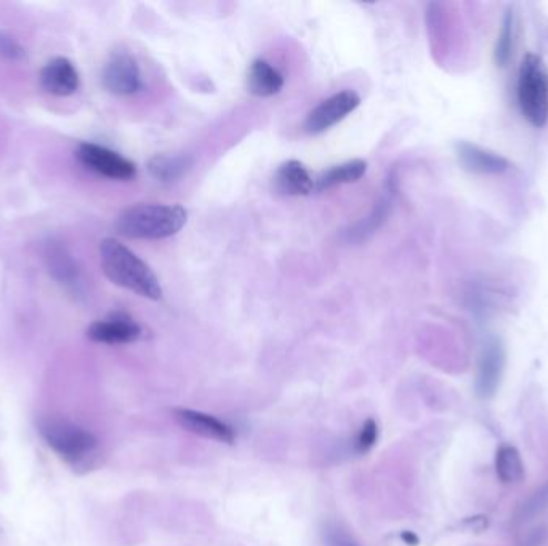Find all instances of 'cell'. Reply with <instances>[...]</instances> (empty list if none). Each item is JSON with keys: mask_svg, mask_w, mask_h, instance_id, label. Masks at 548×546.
<instances>
[{"mask_svg": "<svg viewBox=\"0 0 548 546\" xmlns=\"http://www.w3.org/2000/svg\"><path fill=\"white\" fill-rule=\"evenodd\" d=\"M276 189L288 196H307L315 191V180L299 160L284 162L274 175Z\"/></svg>", "mask_w": 548, "mask_h": 546, "instance_id": "4fadbf2b", "label": "cell"}, {"mask_svg": "<svg viewBox=\"0 0 548 546\" xmlns=\"http://www.w3.org/2000/svg\"><path fill=\"white\" fill-rule=\"evenodd\" d=\"M193 160L189 156H170L157 154L147 162V172L154 180L161 183H172L181 178L191 168Z\"/></svg>", "mask_w": 548, "mask_h": 546, "instance_id": "2e32d148", "label": "cell"}, {"mask_svg": "<svg viewBox=\"0 0 548 546\" xmlns=\"http://www.w3.org/2000/svg\"><path fill=\"white\" fill-rule=\"evenodd\" d=\"M79 84V73L67 58L58 56L42 67L41 86L48 94L69 96L77 92Z\"/></svg>", "mask_w": 548, "mask_h": 546, "instance_id": "8fae6325", "label": "cell"}, {"mask_svg": "<svg viewBox=\"0 0 548 546\" xmlns=\"http://www.w3.org/2000/svg\"><path fill=\"white\" fill-rule=\"evenodd\" d=\"M248 87L249 92L255 96L268 98L281 92V88L284 87V77L268 61L255 60L249 67Z\"/></svg>", "mask_w": 548, "mask_h": 546, "instance_id": "5bb4252c", "label": "cell"}, {"mask_svg": "<svg viewBox=\"0 0 548 546\" xmlns=\"http://www.w3.org/2000/svg\"><path fill=\"white\" fill-rule=\"evenodd\" d=\"M187 220L181 206L137 204L119 215L116 229L128 239H166L181 231Z\"/></svg>", "mask_w": 548, "mask_h": 546, "instance_id": "7a4b0ae2", "label": "cell"}, {"mask_svg": "<svg viewBox=\"0 0 548 546\" xmlns=\"http://www.w3.org/2000/svg\"><path fill=\"white\" fill-rule=\"evenodd\" d=\"M0 55L7 60H21L25 56V48L14 37L0 31Z\"/></svg>", "mask_w": 548, "mask_h": 546, "instance_id": "7402d4cb", "label": "cell"}, {"mask_svg": "<svg viewBox=\"0 0 548 546\" xmlns=\"http://www.w3.org/2000/svg\"><path fill=\"white\" fill-rule=\"evenodd\" d=\"M48 268L60 284L65 286H76L79 282V273L77 268L71 260V257L65 252L61 247H48L47 252Z\"/></svg>", "mask_w": 548, "mask_h": 546, "instance_id": "ac0fdd59", "label": "cell"}, {"mask_svg": "<svg viewBox=\"0 0 548 546\" xmlns=\"http://www.w3.org/2000/svg\"><path fill=\"white\" fill-rule=\"evenodd\" d=\"M174 417L181 428L206 440H218L223 444H233L236 440L233 428L208 413L196 412L189 409H175Z\"/></svg>", "mask_w": 548, "mask_h": 546, "instance_id": "9c48e42d", "label": "cell"}, {"mask_svg": "<svg viewBox=\"0 0 548 546\" xmlns=\"http://www.w3.org/2000/svg\"><path fill=\"white\" fill-rule=\"evenodd\" d=\"M39 428L48 447L58 453L61 459L71 463H79L87 459L98 447V440L94 434L67 420H46Z\"/></svg>", "mask_w": 548, "mask_h": 546, "instance_id": "277c9868", "label": "cell"}, {"mask_svg": "<svg viewBox=\"0 0 548 546\" xmlns=\"http://www.w3.org/2000/svg\"><path fill=\"white\" fill-rule=\"evenodd\" d=\"M76 156L82 166L87 167L88 170L111 180L128 181L135 178L137 175L134 162L100 145L82 143L77 147Z\"/></svg>", "mask_w": 548, "mask_h": 546, "instance_id": "5b68a950", "label": "cell"}, {"mask_svg": "<svg viewBox=\"0 0 548 546\" xmlns=\"http://www.w3.org/2000/svg\"><path fill=\"white\" fill-rule=\"evenodd\" d=\"M379 440V425L372 419L366 420L360 433L356 434L355 450L358 453H368Z\"/></svg>", "mask_w": 548, "mask_h": 546, "instance_id": "44dd1931", "label": "cell"}, {"mask_svg": "<svg viewBox=\"0 0 548 546\" xmlns=\"http://www.w3.org/2000/svg\"><path fill=\"white\" fill-rule=\"evenodd\" d=\"M518 106L533 127H543L548 120V73L537 55H526L518 73Z\"/></svg>", "mask_w": 548, "mask_h": 546, "instance_id": "3957f363", "label": "cell"}, {"mask_svg": "<svg viewBox=\"0 0 548 546\" xmlns=\"http://www.w3.org/2000/svg\"><path fill=\"white\" fill-rule=\"evenodd\" d=\"M368 170V162L362 159L348 160L340 166L330 167L326 172H322L318 180H315L316 191H324L330 187L348 185L361 180Z\"/></svg>", "mask_w": 548, "mask_h": 546, "instance_id": "9a60e30c", "label": "cell"}, {"mask_svg": "<svg viewBox=\"0 0 548 546\" xmlns=\"http://www.w3.org/2000/svg\"><path fill=\"white\" fill-rule=\"evenodd\" d=\"M455 151L461 166L472 174L499 175L510 168V162L503 156L472 143H459Z\"/></svg>", "mask_w": 548, "mask_h": 546, "instance_id": "7c38bea8", "label": "cell"}, {"mask_svg": "<svg viewBox=\"0 0 548 546\" xmlns=\"http://www.w3.org/2000/svg\"><path fill=\"white\" fill-rule=\"evenodd\" d=\"M548 503V484L542 487L539 492L534 493V497H531L528 505L524 507V514H535L542 508H545Z\"/></svg>", "mask_w": 548, "mask_h": 546, "instance_id": "cb8c5ba5", "label": "cell"}, {"mask_svg": "<svg viewBox=\"0 0 548 546\" xmlns=\"http://www.w3.org/2000/svg\"><path fill=\"white\" fill-rule=\"evenodd\" d=\"M103 87L117 96L134 95L141 88L138 63L128 54H116L109 58L101 76Z\"/></svg>", "mask_w": 548, "mask_h": 546, "instance_id": "52a82bcc", "label": "cell"}, {"mask_svg": "<svg viewBox=\"0 0 548 546\" xmlns=\"http://www.w3.org/2000/svg\"><path fill=\"white\" fill-rule=\"evenodd\" d=\"M390 204H391V194H385L381 197V202L375 207L374 212L370 214L368 220L364 221V223H360L358 228H355L353 231H350V236H356V238L362 239V238H366L369 234L374 233L375 229L381 227L383 220L387 218Z\"/></svg>", "mask_w": 548, "mask_h": 546, "instance_id": "ffe728a7", "label": "cell"}, {"mask_svg": "<svg viewBox=\"0 0 548 546\" xmlns=\"http://www.w3.org/2000/svg\"><path fill=\"white\" fill-rule=\"evenodd\" d=\"M503 369H505V349L501 340L492 339L482 348L480 364H478L476 389L482 398H491L497 391Z\"/></svg>", "mask_w": 548, "mask_h": 546, "instance_id": "30bf717a", "label": "cell"}, {"mask_svg": "<svg viewBox=\"0 0 548 546\" xmlns=\"http://www.w3.org/2000/svg\"><path fill=\"white\" fill-rule=\"evenodd\" d=\"M401 539L404 540L408 545H419V537H417L414 532H402Z\"/></svg>", "mask_w": 548, "mask_h": 546, "instance_id": "d4e9b609", "label": "cell"}, {"mask_svg": "<svg viewBox=\"0 0 548 546\" xmlns=\"http://www.w3.org/2000/svg\"><path fill=\"white\" fill-rule=\"evenodd\" d=\"M360 103L361 98L353 90H343L340 94L332 95L308 114L303 128L310 135L324 134L329 128L334 127L335 124L345 119L348 114L353 113L356 107L360 106Z\"/></svg>", "mask_w": 548, "mask_h": 546, "instance_id": "8992f818", "label": "cell"}, {"mask_svg": "<svg viewBox=\"0 0 548 546\" xmlns=\"http://www.w3.org/2000/svg\"><path fill=\"white\" fill-rule=\"evenodd\" d=\"M100 261L103 273L116 286L149 300L161 298L162 287L153 269L119 240L107 238L101 242Z\"/></svg>", "mask_w": 548, "mask_h": 546, "instance_id": "6da1fadb", "label": "cell"}, {"mask_svg": "<svg viewBox=\"0 0 548 546\" xmlns=\"http://www.w3.org/2000/svg\"><path fill=\"white\" fill-rule=\"evenodd\" d=\"M515 12H513V8H508L507 15L503 18V25H502L499 39H497L494 48V60L497 66H505L507 65L510 56L513 54V48H515Z\"/></svg>", "mask_w": 548, "mask_h": 546, "instance_id": "d6986e66", "label": "cell"}, {"mask_svg": "<svg viewBox=\"0 0 548 546\" xmlns=\"http://www.w3.org/2000/svg\"><path fill=\"white\" fill-rule=\"evenodd\" d=\"M495 470L505 484H513L522 480L524 474L523 460L520 452L513 446H503L499 449L495 457Z\"/></svg>", "mask_w": 548, "mask_h": 546, "instance_id": "e0dca14e", "label": "cell"}, {"mask_svg": "<svg viewBox=\"0 0 548 546\" xmlns=\"http://www.w3.org/2000/svg\"><path fill=\"white\" fill-rule=\"evenodd\" d=\"M324 539L328 546H361L353 537H350L347 532L340 531L339 527H329Z\"/></svg>", "mask_w": 548, "mask_h": 546, "instance_id": "603a6c76", "label": "cell"}, {"mask_svg": "<svg viewBox=\"0 0 548 546\" xmlns=\"http://www.w3.org/2000/svg\"><path fill=\"white\" fill-rule=\"evenodd\" d=\"M141 327L126 313H114L107 319L96 320L88 327L87 337L95 343L126 345L141 337Z\"/></svg>", "mask_w": 548, "mask_h": 546, "instance_id": "ba28073f", "label": "cell"}]
</instances>
